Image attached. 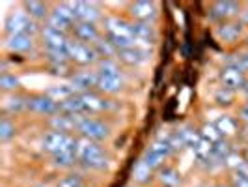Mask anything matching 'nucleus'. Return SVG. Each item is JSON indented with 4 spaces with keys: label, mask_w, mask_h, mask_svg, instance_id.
<instances>
[{
    "label": "nucleus",
    "mask_w": 248,
    "mask_h": 187,
    "mask_svg": "<svg viewBox=\"0 0 248 187\" xmlns=\"http://www.w3.org/2000/svg\"><path fill=\"white\" fill-rule=\"evenodd\" d=\"M82 116H71V114H63L58 112L54 116L47 118V125L52 131H60V133H67V135H77V125Z\"/></svg>",
    "instance_id": "nucleus-21"
},
{
    "label": "nucleus",
    "mask_w": 248,
    "mask_h": 187,
    "mask_svg": "<svg viewBox=\"0 0 248 187\" xmlns=\"http://www.w3.org/2000/svg\"><path fill=\"white\" fill-rule=\"evenodd\" d=\"M93 69H95V73L99 75V77H118V75H124L122 64L118 62V58H105V60H99Z\"/></svg>",
    "instance_id": "nucleus-30"
},
{
    "label": "nucleus",
    "mask_w": 248,
    "mask_h": 187,
    "mask_svg": "<svg viewBox=\"0 0 248 187\" xmlns=\"http://www.w3.org/2000/svg\"><path fill=\"white\" fill-rule=\"evenodd\" d=\"M82 187H90V186H82Z\"/></svg>",
    "instance_id": "nucleus-48"
},
{
    "label": "nucleus",
    "mask_w": 248,
    "mask_h": 187,
    "mask_svg": "<svg viewBox=\"0 0 248 187\" xmlns=\"http://www.w3.org/2000/svg\"><path fill=\"white\" fill-rule=\"evenodd\" d=\"M21 86H23V83H21V79H19L15 73H12V71H4V73H0V90H2L4 96H10V94L21 92Z\"/></svg>",
    "instance_id": "nucleus-32"
},
{
    "label": "nucleus",
    "mask_w": 248,
    "mask_h": 187,
    "mask_svg": "<svg viewBox=\"0 0 248 187\" xmlns=\"http://www.w3.org/2000/svg\"><path fill=\"white\" fill-rule=\"evenodd\" d=\"M215 125L218 127V131H220V135L224 138H230V140L239 138L241 122L237 120V116H233V114H222V116H218L215 120Z\"/></svg>",
    "instance_id": "nucleus-26"
},
{
    "label": "nucleus",
    "mask_w": 248,
    "mask_h": 187,
    "mask_svg": "<svg viewBox=\"0 0 248 187\" xmlns=\"http://www.w3.org/2000/svg\"><path fill=\"white\" fill-rule=\"evenodd\" d=\"M202 138L200 135V127H194L190 124H185L181 127H177L175 131L170 133V142H172V148L174 152H181V150H192L198 140Z\"/></svg>",
    "instance_id": "nucleus-12"
},
{
    "label": "nucleus",
    "mask_w": 248,
    "mask_h": 187,
    "mask_svg": "<svg viewBox=\"0 0 248 187\" xmlns=\"http://www.w3.org/2000/svg\"><path fill=\"white\" fill-rule=\"evenodd\" d=\"M93 47H95V51H97V54H99L101 60H105V58H118V47H116L112 41H108L105 36L101 37Z\"/></svg>",
    "instance_id": "nucleus-35"
},
{
    "label": "nucleus",
    "mask_w": 248,
    "mask_h": 187,
    "mask_svg": "<svg viewBox=\"0 0 248 187\" xmlns=\"http://www.w3.org/2000/svg\"><path fill=\"white\" fill-rule=\"evenodd\" d=\"M237 120L241 122V124H247L248 122V100H245L239 107H237V112H235Z\"/></svg>",
    "instance_id": "nucleus-41"
},
{
    "label": "nucleus",
    "mask_w": 248,
    "mask_h": 187,
    "mask_svg": "<svg viewBox=\"0 0 248 187\" xmlns=\"http://www.w3.org/2000/svg\"><path fill=\"white\" fill-rule=\"evenodd\" d=\"M153 51L140 47V45H133L127 49L118 51V62L125 66V68H140L144 64H148L151 60Z\"/></svg>",
    "instance_id": "nucleus-17"
},
{
    "label": "nucleus",
    "mask_w": 248,
    "mask_h": 187,
    "mask_svg": "<svg viewBox=\"0 0 248 187\" xmlns=\"http://www.w3.org/2000/svg\"><path fill=\"white\" fill-rule=\"evenodd\" d=\"M21 6H23V12H25L30 19H34L36 23H39L41 26L49 21L50 10H52V4H49V2H41V0H26V2H23Z\"/></svg>",
    "instance_id": "nucleus-22"
},
{
    "label": "nucleus",
    "mask_w": 248,
    "mask_h": 187,
    "mask_svg": "<svg viewBox=\"0 0 248 187\" xmlns=\"http://www.w3.org/2000/svg\"><path fill=\"white\" fill-rule=\"evenodd\" d=\"M155 178L161 184V187H179L183 184L181 172L175 167H172V165H164L161 170H157Z\"/></svg>",
    "instance_id": "nucleus-27"
},
{
    "label": "nucleus",
    "mask_w": 248,
    "mask_h": 187,
    "mask_svg": "<svg viewBox=\"0 0 248 187\" xmlns=\"http://www.w3.org/2000/svg\"><path fill=\"white\" fill-rule=\"evenodd\" d=\"M243 10H245V12H248V2H243Z\"/></svg>",
    "instance_id": "nucleus-45"
},
{
    "label": "nucleus",
    "mask_w": 248,
    "mask_h": 187,
    "mask_svg": "<svg viewBox=\"0 0 248 187\" xmlns=\"http://www.w3.org/2000/svg\"><path fill=\"white\" fill-rule=\"evenodd\" d=\"M17 133H19V127L15 124V120H13L12 116L2 114V118H0V140L6 144L12 138L17 137Z\"/></svg>",
    "instance_id": "nucleus-33"
},
{
    "label": "nucleus",
    "mask_w": 248,
    "mask_h": 187,
    "mask_svg": "<svg viewBox=\"0 0 248 187\" xmlns=\"http://www.w3.org/2000/svg\"><path fill=\"white\" fill-rule=\"evenodd\" d=\"M243 153H245V159H247V161H248V146H247V148H245V150H243Z\"/></svg>",
    "instance_id": "nucleus-44"
},
{
    "label": "nucleus",
    "mask_w": 248,
    "mask_h": 187,
    "mask_svg": "<svg viewBox=\"0 0 248 187\" xmlns=\"http://www.w3.org/2000/svg\"><path fill=\"white\" fill-rule=\"evenodd\" d=\"M39 41L43 45V51H63L69 47L71 34L62 32V30H56L52 26L43 25L41 34H39Z\"/></svg>",
    "instance_id": "nucleus-15"
},
{
    "label": "nucleus",
    "mask_w": 248,
    "mask_h": 187,
    "mask_svg": "<svg viewBox=\"0 0 248 187\" xmlns=\"http://www.w3.org/2000/svg\"><path fill=\"white\" fill-rule=\"evenodd\" d=\"M75 144H77V135H67L52 129L45 131L39 138V146L49 155L60 153V152H75Z\"/></svg>",
    "instance_id": "nucleus-5"
},
{
    "label": "nucleus",
    "mask_w": 248,
    "mask_h": 187,
    "mask_svg": "<svg viewBox=\"0 0 248 187\" xmlns=\"http://www.w3.org/2000/svg\"><path fill=\"white\" fill-rule=\"evenodd\" d=\"M36 37L32 36H4V47L15 54H30L36 51Z\"/></svg>",
    "instance_id": "nucleus-23"
},
{
    "label": "nucleus",
    "mask_w": 248,
    "mask_h": 187,
    "mask_svg": "<svg viewBox=\"0 0 248 187\" xmlns=\"http://www.w3.org/2000/svg\"><path fill=\"white\" fill-rule=\"evenodd\" d=\"M247 146H248V144H247Z\"/></svg>",
    "instance_id": "nucleus-49"
},
{
    "label": "nucleus",
    "mask_w": 248,
    "mask_h": 187,
    "mask_svg": "<svg viewBox=\"0 0 248 187\" xmlns=\"http://www.w3.org/2000/svg\"><path fill=\"white\" fill-rule=\"evenodd\" d=\"M248 34V28L239 19L228 21V23H220L215 26V37L226 45V47H233L237 43L245 41V37Z\"/></svg>",
    "instance_id": "nucleus-9"
},
{
    "label": "nucleus",
    "mask_w": 248,
    "mask_h": 187,
    "mask_svg": "<svg viewBox=\"0 0 248 187\" xmlns=\"http://www.w3.org/2000/svg\"><path fill=\"white\" fill-rule=\"evenodd\" d=\"M211 187H232V184H224V182H217V184H213Z\"/></svg>",
    "instance_id": "nucleus-43"
},
{
    "label": "nucleus",
    "mask_w": 248,
    "mask_h": 187,
    "mask_svg": "<svg viewBox=\"0 0 248 187\" xmlns=\"http://www.w3.org/2000/svg\"><path fill=\"white\" fill-rule=\"evenodd\" d=\"M228 64H233L235 68H239L241 71H245V73L248 75V49L247 47L241 51H237L235 54H233V58H232Z\"/></svg>",
    "instance_id": "nucleus-40"
},
{
    "label": "nucleus",
    "mask_w": 248,
    "mask_h": 187,
    "mask_svg": "<svg viewBox=\"0 0 248 187\" xmlns=\"http://www.w3.org/2000/svg\"><path fill=\"white\" fill-rule=\"evenodd\" d=\"M245 47L248 49V34H247V37H245Z\"/></svg>",
    "instance_id": "nucleus-46"
},
{
    "label": "nucleus",
    "mask_w": 248,
    "mask_h": 187,
    "mask_svg": "<svg viewBox=\"0 0 248 187\" xmlns=\"http://www.w3.org/2000/svg\"><path fill=\"white\" fill-rule=\"evenodd\" d=\"M82 186H86V180H84L82 172H67L56 184V187H82Z\"/></svg>",
    "instance_id": "nucleus-38"
},
{
    "label": "nucleus",
    "mask_w": 248,
    "mask_h": 187,
    "mask_svg": "<svg viewBox=\"0 0 248 187\" xmlns=\"http://www.w3.org/2000/svg\"><path fill=\"white\" fill-rule=\"evenodd\" d=\"M67 52H69V62L73 66H78L80 69H88V68H95L97 62H99V54L93 45H88V43H80L71 37L69 41V47H67Z\"/></svg>",
    "instance_id": "nucleus-6"
},
{
    "label": "nucleus",
    "mask_w": 248,
    "mask_h": 187,
    "mask_svg": "<svg viewBox=\"0 0 248 187\" xmlns=\"http://www.w3.org/2000/svg\"><path fill=\"white\" fill-rule=\"evenodd\" d=\"M218 79H220V86L230 88L237 94L248 86V75L245 71H241L239 68H235L233 64H226L218 73Z\"/></svg>",
    "instance_id": "nucleus-16"
},
{
    "label": "nucleus",
    "mask_w": 248,
    "mask_h": 187,
    "mask_svg": "<svg viewBox=\"0 0 248 187\" xmlns=\"http://www.w3.org/2000/svg\"><path fill=\"white\" fill-rule=\"evenodd\" d=\"M73 6L77 23H93V25H101V21L105 19L107 13L103 12V6L99 2H86V0H77L71 2Z\"/></svg>",
    "instance_id": "nucleus-13"
},
{
    "label": "nucleus",
    "mask_w": 248,
    "mask_h": 187,
    "mask_svg": "<svg viewBox=\"0 0 248 187\" xmlns=\"http://www.w3.org/2000/svg\"><path fill=\"white\" fill-rule=\"evenodd\" d=\"M200 135H202V138L209 140L213 146L224 138L222 135H220V131H218V127L215 125V122H205V124L200 127Z\"/></svg>",
    "instance_id": "nucleus-36"
},
{
    "label": "nucleus",
    "mask_w": 248,
    "mask_h": 187,
    "mask_svg": "<svg viewBox=\"0 0 248 187\" xmlns=\"http://www.w3.org/2000/svg\"><path fill=\"white\" fill-rule=\"evenodd\" d=\"M50 165L58 170H71L78 165V159L75 152H60V153L50 155Z\"/></svg>",
    "instance_id": "nucleus-29"
},
{
    "label": "nucleus",
    "mask_w": 248,
    "mask_h": 187,
    "mask_svg": "<svg viewBox=\"0 0 248 187\" xmlns=\"http://www.w3.org/2000/svg\"><path fill=\"white\" fill-rule=\"evenodd\" d=\"M196 187H211V186H203V184H200V186H196Z\"/></svg>",
    "instance_id": "nucleus-47"
},
{
    "label": "nucleus",
    "mask_w": 248,
    "mask_h": 187,
    "mask_svg": "<svg viewBox=\"0 0 248 187\" xmlns=\"http://www.w3.org/2000/svg\"><path fill=\"white\" fill-rule=\"evenodd\" d=\"M235 100H237V92L230 90V88L218 86L215 90V94H213V101H215L218 107H222V109L233 107V105H235Z\"/></svg>",
    "instance_id": "nucleus-34"
},
{
    "label": "nucleus",
    "mask_w": 248,
    "mask_h": 187,
    "mask_svg": "<svg viewBox=\"0 0 248 187\" xmlns=\"http://www.w3.org/2000/svg\"><path fill=\"white\" fill-rule=\"evenodd\" d=\"M112 135L110 125L97 116H82L77 125V137H84L95 142H105Z\"/></svg>",
    "instance_id": "nucleus-4"
},
{
    "label": "nucleus",
    "mask_w": 248,
    "mask_h": 187,
    "mask_svg": "<svg viewBox=\"0 0 248 187\" xmlns=\"http://www.w3.org/2000/svg\"><path fill=\"white\" fill-rule=\"evenodd\" d=\"M71 37L80 41V43L95 45L103 37V30L99 25H93V23H77L71 30Z\"/></svg>",
    "instance_id": "nucleus-20"
},
{
    "label": "nucleus",
    "mask_w": 248,
    "mask_h": 187,
    "mask_svg": "<svg viewBox=\"0 0 248 187\" xmlns=\"http://www.w3.org/2000/svg\"><path fill=\"white\" fill-rule=\"evenodd\" d=\"M155 170L149 167V165H146V161L140 157L137 163H135V167H133V182L135 184H138V186H148L149 182L155 178Z\"/></svg>",
    "instance_id": "nucleus-28"
},
{
    "label": "nucleus",
    "mask_w": 248,
    "mask_h": 187,
    "mask_svg": "<svg viewBox=\"0 0 248 187\" xmlns=\"http://www.w3.org/2000/svg\"><path fill=\"white\" fill-rule=\"evenodd\" d=\"M99 26L103 30V36L108 41H112L118 47V51L137 45L133 39V32H131V21L127 17L110 13V15H105V19L101 21Z\"/></svg>",
    "instance_id": "nucleus-2"
},
{
    "label": "nucleus",
    "mask_w": 248,
    "mask_h": 187,
    "mask_svg": "<svg viewBox=\"0 0 248 187\" xmlns=\"http://www.w3.org/2000/svg\"><path fill=\"white\" fill-rule=\"evenodd\" d=\"M43 26L30 19L23 10L8 13L4 21V36H32L36 37L41 34Z\"/></svg>",
    "instance_id": "nucleus-3"
},
{
    "label": "nucleus",
    "mask_w": 248,
    "mask_h": 187,
    "mask_svg": "<svg viewBox=\"0 0 248 187\" xmlns=\"http://www.w3.org/2000/svg\"><path fill=\"white\" fill-rule=\"evenodd\" d=\"M99 77V75H97ZM125 90V75H118V77H99L97 81V92L103 96H118Z\"/></svg>",
    "instance_id": "nucleus-25"
},
{
    "label": "nucleus",
    "mask_w": 248,
    "mask_h": 187,
    "mask_svg": "<svg viewBox=\"0 0 248 187\" xmlns=\"http://www.w3.org/2000/svg\"><path fill=\"white\" fill-rule=\"evenodd\" d=\"M125 17L129 21H137V23H155L159 17V4L149 2V0L129 2L125 8Z\"/></svg>",
    "instance_id": "nucleus-10"
},
{
    "label": "nucleus",
    "mask_w": 248,
    "mask_h": 187,
    "mask_svg": "<svg viewBox=\"0 0 248 187\" xmlns=\"http://www.w3.org/2000/svg\"><path fill=\"white\" fill-rule=\"evenodd\" d=\"M239 138L245 142V144H248V122L247 124H241V131H239Z\"/></svg>",
    "instance_id": "nucleus-42"
},
{
    "label": "nucleus",
    "mask_w": 248,
    "mask_h": 187,
    "mask_svg": "<svg viewBox=\"0 0 248 187\" xmlns=\"http://www.w3.org/2000/svg\"><path fill=\"white\" fill-rule=\"evenodd\" d=\"M47 69H49V73L54 75V77H67V79H71V75L75 73V66L71 62L47 64Z\"/></svg>",
    "instance_id": "nucleus-37"
},
{
    "label": "nucleus",
    "mask_w": 248,
    "mask_h": 187,
    "mask_svg": "<svg viewBox=\"0 0 248 187\" xmlns=\"http://www.w3.org/2000/svg\"><path fill=\"white\" fill-rule=\"evenodd\" d=\"M45 94H47L49 98H52L56 103H63V101L71 100L73 96H77V90H75L69 83H63V85H54V86L47 88Z\"/></svg>",
    "instance_id": "nucleus-31"
},
{
    "label": "nucleus",
    "mask_w": 248,
    "mask_h": 187,
    "mask_svg": "<svg viewBox=\"0 0 248 187\" xmlns=\"http://www.w3.org/2000/svg\"><path fill=\"white\" fill-rule=\"evenodd\" d=\"M131 32H133V39L135 43L140 47H153L159 39V30L155 23H137V21H131Z\"/></svg>",
    "instance_id": "nucleus-18"
},
{
    "label": "nucleus",
    "mask_w": 248,
    "mask_h": 187,
    "mask_svg": "<svg viewBox=\"0 0 248 187\" xmlns=\"http://www.w3.org/2000/svg\"><path fill=\"white\" fill-rule=\"evenodd\" d=\"M241 13H243V2L235 0H220V2H211L207 6V17L211 23H215V26L239 19Z\"/></svg>",
    "instance_id": "nucleus-7"
},
{
    "label": "nucleus",
    "mask_w": 248,
    "mask_h": 187,
    "mask_svg": "<svg viewBox=\"0 0 248 187\" xmlns=\"http://www.w3.org/2000/svg\"><path fill=\"white\" fill-rule=\"evenodd\" d=\"M45 25L71 34L73 26L77 25V17H75L71 2H54V4H52V10H50L49 21H47Z\"/></svg>",
    "instance_id": "nucleus-8"
},
{
    "label": "nucleus",
    "mask_w": 248,
    "mask_h": 187,
    "mask_svg": "<svg viewBox=\"0 0 248 187\" xmlns=\"http://www.w3.org/2000/svg\"><path fill=\"white\" fill-rule=\"evenodd\" d=\"M75 153H77L78 165H80L84 170L103 172V170H107L108 165H110L108 157H107V152H105V146H103L101 142L90 140V138L77 137Z\"/></svg>",
    "instance_id": "nucleus-1"
},
{
    "label": "nucleus",
    "mask_w": 248,
    "mask_h": 187,
    "mask_svg": "<svg viewBox=\"0 0 248 187\" xmlns=\"http://www.w3.org/2000/svg\"><path fill=\"white\" fill-rule=\"evenodd\" d=\"M97 81L99 77L95 73L93 68H88V69H78L71 75L69 79V85L77 90V94H86V92H93L97 90Z\"/></svg>",
    "instance_id": "nucleus-19"
},
{
    "label": "nucleus",
    "mask_w": 248,
    "mask_h": 187,
    "mask_svg": "<svg viewBox=\"0 0 248 187\" xmlns=\"http://www.w3.org/2000/svg\"><path fill=\"white\" fill-rule=\"evenodd\" d=\"M247 161L245 159V153L243 152H237V150H233L226 159H224V169H228L230 172H235L237 169L243 165V163Z\"/></svg>",
    "instance_id": "nucleus-39"
},
{
    "label": "nucleus",
    "mask_w": 248,
    "mask_h": 187,
    "mask_svg": "<svg viewBox=\"0 0 248 187\" xmlns=\"http://www.w3.org/2000/svg\"><path fill=\"white\" fill-rule=\"evenodd\" d=\"M23 112H28V96L21 94V92L4 96L2 114H6V116H19Z\"/></svg>",
    "instance_id": "nucleus-24"
},
{
    "label": "nucleus",
    "mask_w": 248,
    "mask_h": 187,
    "mask_svg": "<svg viewBox=\"0 0 248 187\" xmlns=\"http://www.w3.org/2000/svg\"><path fill=\"white\" fill-rule=\"evenodd\" d=\"M28 112L36 114V116H43V118H50L60 112V103L49 98L45 92L32 94V96H28Z\"/></svg>",
    "instance_id": "nucleus-14"
},
{
    "label": "nucleus",
    "mask_w": 248,
    "mask_h": 187,
    "mask_svg": "<svg viewBox=\"0 0 248 187\" xmlns=\"http://www.w3.org/2000/svg\"><path fill=\"white\" fill-rule=\"evenodd\" d=\"M80 100L84 103L86 116H101V114H107V112H112L116 109V101L108 96L99 94L97 90L80 94Z\"/></svg>",
    "instance_id": "nucleus-11"
}]
</instances>
